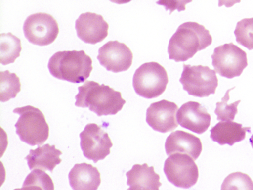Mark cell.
<instances>
[{"mask_svg": "<svg viewBox=\"0 0 253 190\" xmlns=\"http://www.w3.org/2000/svg\"><path fill=\"white\" fill-rule=\"evenodd\" d=\"M62 154V151L56 149L55 145L46 143L42 146L38 145L35 149H30L25 159L27 160L30 170L38 168L52 173L55 166L61 162L60 156Z\"/></svg>", "mask_w": 253, "mask_h": 190, "instance_id": "obj_18", "label": "cell"}, {"mask_svg": "<svg viewBox=\"0 0 253 190\" xmlns=\"http://www.w3.org/2000/svg\"><path fill=\"white\" fill-rule=\"evenodd\" d=\"M80 146L84 155L96 163L110 153L113 143L108 134L100 126L88 123L80 134Z\"/></svg>", "mask_w": 253, "mask_h": 190, "instance_id": "obj_10", "label": "cell"}, {"mask_svg": "<svg viewBox=\"0 0 253 190\" xmlns=\"http://www.w3.org/2000/svg\"><path fill=\"white\" fill-rule=\"evenodd\" d=\"M211 140L220 145L228 144L232 146L243 140L246 132H251L250 127H242V124L231 121H221L210 130Z\"/></svg>", "mask_w": 253, "mask_h": 190, "instance_id": "obj_19", "label": "cell"}, {"mask_svg": "<svg viewBox=\"0 0 253 190\" xmlns=\"http://www.w3.org/2000/svg\"><path fill=\"white\" fill-rule=\"evenodd\" d=\"M178 108L176 103L166 99L152 103L146 110V122L155 131H172L178 126L176 120Z\"/></svg>", "mask_w": 253, "mask_h": 190, "instance_id": "obj_12", "label": "cell"}, {"mask_svg": "<svg viewBox=\"0 0 253 190\" xmlns=\"http://www.w3.org/2000/svg\"><path fill=\"white\" fill-rule=\"evenodd\" d=\"M53 190L54 185L50 176L38 169L32 170L26 177L21 189Z\"/></svg>", "mask_w": 253, "mask_h": 190, "instance_id": "obj_22", "label": "cell"}, {"mask_svg": "<svg viewBox=\"0 0 253 190\" xmlns=\"http://www.w3.org/2000/svg\"><path fill=\"white\" fill-rule=\"evenodd\" d=\"M178 124L183 128L198 134L207 130L211 116L199 102L189 101L183 104L177 113Z\"/></svg>", "mask_w": 253, "mask_h": 190, "instance_id": "obj_14", "label": "cell"}, {"mask_svg": "<svg viewBox=\"0 0 253 190\" xmlns=\"http://www.w3.org/2000/svg\"><path fill=\"white\" fill-rule=\"evenodd\" d=\"M221 189L253 190V182L248 174L235 172L229 174L224 179Z\"/></svg>", "mask_w": 253, "mask_h": 190, "instance_id": "obj_25", "label": "cell"}, {"mask_svg": "<svg viewBox=\"0 0 253 190\" xmlns=\"http://www.w3.org/2000/svg\"><path fill=\"white\" fill-rule=\"evenodd\" d=\"M192 0H158L156 3L164 6L166 11L169 10L171 14L175 10L178 12L184 11L185 5Z\"/></svg>", "mask_w": 253, "mask_h": 190, "instance_id": "obj_26", "label": "cell"}, {"mask_svg": "<svg viewBox=\"0 0 253 190\" xmlns=\"http://www.w3.org/2000/svg\"><path fill=\"white\" fill-rule=\"evenodd\" d=\"M169 82L165 68L152 61L140 65L135 71L132 85L136 93L143 97H157L165 91Z\"/></svg>", "mask_w": 253, "mask_h": 190, "instance_id": "obj_5", "label": "cell"}, {"mask_svg": "<svg viewBox=\"0 0 253 190\" xmlns=\"http://www.w3.org/2000/svg\"><path fill=\"white\" fill-rule=\"evenodd\" d=\"M234 33L237 43L250 50L253 49V17L238 21Z\"/></svg>", "mask_w": 253, "mask_h": 190, "instance_id": "obj_23", "label": "cell"}, {"mask_svg": "<svg viewBox=\"0 0 253 190\" xmlns=\"http://www.w3.org/2000/svg\"><path fill=\"white\" fill-rule=\"evenodd\" d=\"M92 60L83 50H64L55 53L48 63L54 77L74 83L84 82L93 69Z\"/></svg>", "mask_w": 253, "mask_h": 190, "instance_id": "obj_3", "label": "cell"}, {"mask_svg": "<svg viewBox=\"0 0 253 190\" xmlns=\"http://www.w3.org/2000/svg\"><path fill=\"white\" fill-rule=\"evenodd\" d=\"M249 142L253 148V134L252 135L251 138L249 139Z\"/></svg>", "mask_w": 253, "mask_h": 190, "instance_id": "obj_29", "label": "cell"}, {"mask_svg": "<svg viewBox=\"0 0 253 190\" xmlns=\"http://www.w3.org/2000/svg\"><path fill=\"white\" fill-rule=\"evenodd\" d=\"M22 50L21 40L10 32L0 35V63L6 65L14 63Z\"/></svg>", "mask_w": 253, "mask_h": 190, "instance_id": "obj_20", "label": "cell"}, {"mask_svg": "<svg viewBox=\"0 0 253 190\" xmlns=\"http://www.w3.org/2000/svg\"><path fill=\"white\" fill-rule=\"evenodd\" d=\"M68 178L74 190H96L101 182L97 167L85 162L76 164L69 172Z\"/></svg>", "mask_w": 253, "mask_h": 190, "instance_id": "obj_16", "label": "cell"}, {"mask_svg": "<svg viewBox=\"0 0 253 190\" xmlns=\"http://www.w3.org/2000/svg\"><path fill=\"white\" fill-rule=\"evenodd\" d=\"M183 67L179 81L189 95L203 97L215 94L218 85L215 70L202 65L191 66L183 64Z\"/></svg>", "mask_w": 253, "mask_h": 190, "instance_id": "obj_6", "label": "cell"}, {"mask_svg": "<svg viewBox=\"0 0 253 190\" xmlns=\"http://www.w3.org/2000/svg\"><path fill=\"white\" fill-rule=\"evenodd\" d=\"M247 53L232 42L220 45L211 57L216 73L228 79L239 76L248 66Z\"/></svg>", "mask_w": 253, "mask_h": 190, "instance_id": "obj_7", "label": "cell"}, {"mask_svg": "<svg viewBox=\"0 0 253 190\" xmlns=\"http://www.w3.org/2000/svg\"><path fill=\"white\" fill-rule=\"evenodd\" d=\"M20 78L15 73L9 70L0 71V101L6 102L15 98L21 91Z\"/></svg>", "mask_w": 253, "mask_h": 190, "instance_id": "obj_21", "label": "cell"}, {"mask_svg": "<svg viewBox=\"0 0 253 190\" xmlns=\"http://www.w3.org/2000/svg\"><path fill=\"white\" fill-rule=\"evenodd\" d=\"M97 58L107 70L118 73L129 68L133 54L125 44L117 40L109 41L100 48Z\"/></svg>", "mask_w": 253, "mask_h": 190, "instance_id": "obj_11", "label": "cell"}, {"mask_svg": "<svg viewBox=\"0 0 253 190\" xmlns=\"http://www.w3.org/2000/svg\"><path fill=\"white\" fill-rule=\"evenodd\" d=\"M78 90L75 96V106L88 107L98 116L117 114L126 102L120 92L94 81L87 80L78 87Z\"/></svg>", "mask_w": 253, "mask_h": 190, "instance_id": "obj_2", "label": "cell"}, {"mask_svg": "<svg viewBox=\"0 0 253 190\" xmlns=\"http://www.w3.org/2000/svg\"><path fill=\"white\" fill-rule=\"evenodd\" d=\"M110 1L118 4H125L129 2L132 0H109Z\"/></svg>", "mask_w": 253, "mask_h": 190, "instance_id": "obj_28", "label": "cell"}, {"mask_svg": "<svg viewBox=\"0 0 253 190\" xmlns=\"http://www.w3.org/2000/svg\"><path fill=\"white\" fill-rule=\"evenodd\" d=\"M240 2L241 0H218V6L221 7L224 5L226 7H231L235 3Z\"/></svg>", "mask_w": 253, "mask_h": 190, "instance_id": "obj_27", "label": "cell"}, {"mask_svg": "<svg viewBox=\"0 0 253 190\" xmlns=\"http://www.w3.org/2000/svg\"><path fill=\"white\" fill-rule=\"evenodd\" d=\"M78 37L87 44H96L108 36L109 24L100 14L87 12L80 14L75 21Z\"/></svg>", "mask_w": 253, "mask_h": 190, "instance_id": "obj_13", "label": "cell"}, {"mask_svg": "<svg viewBox=\"0 0 253 190\" xmlns=\"http://www.w3.org/2000/svg\"><path fill=\"white\" fill-rule=\"evenodd\" d=\"M212 38L204 26L196 22L181 24L170 38L168 48L170 59L185 61L211 45Z\"/></svg>", "mask_w": 253, "mask_h": 190, "instance_id": "obj_1", "label": "cell"}, {"mask_svg": "<svg viewBox=\"0 0 253 190\" xmlns=\"http://www.w3.org/2000/svg\"><path fill=\"white\" fill-rule=\"evenodd\" d=\"M13 112L19 115L15 124L21 141L32 146L42 144L48 138L49 125L44 114L32 105L17 107Z\"/></svg>", "mask_w": 253, "mask_h": 190, "instance_id": "obj_4", "label": "cell"}, {"mask_svg": "<svg viewBox=\"0 0 253 190\" xmlns=\"http://www.w3.org/2000/svg\"><path fill=\"white\" fill-rule=\"evenodd\" d=\"M127 190H159L162 183L160 177L154 171L153 166L147 163L135 164L126 173Z\"/></svg>", "mask_w": 253, "mask_h": 190, "instance_id": "obj_17", "label": "cell"}, {"mask_svg": "<svg viewBox=\"0 0 253 190\" xmlns=\"http://www.w3.org/2000/svg\"><path fill=\"white\" fill-rule=\"evenodd\" d=\"M235 88V87H234L227 90L221 101L216 103L214 113L217 116V120L232 121L234 119L238 112V105L241 100H239L230 104H228L227 102L230 98V91Z\"/></svg>", "mask_w": 253, "mask_h": 190, "instance_id": "obj_24", "label": "cell"}, {"mask_svg": "<svg viewBox=\"0 0 253 190\" xmlns=\"http://www.w3.org/2000/svg\"><path fill=\"white\" fill-rule=\"evenodd\" d=\"M164 172L169 182L184 189L194 186L199 177L198 168L194 160L186 154L179 152L166 159Z\"/></svg>", "mask_w": 253, "mask_h": 190, "instance_id": "obj_8", "label": "cell"}, {"mask_svg": "<svg viewBox=\"0 0 253 190\" xmlns=\"http://www.w3.org/2000/svg\"><path fill=\"white\" fill-rule=\"evenodd\" d=\"M23 32L28 41L40 46L52 43L59 34L58 24L50 14L38 12L31 14L25 20Z\"/></svg>", "mask_w": 253, "mask_h": 190, "instance_id": "obj_9", "label": "cell"}, {"mask_svg": "<svg viewBox=\"0 0 253 190\" xmlns=\"http://www.w3.org/2000/svg\"><path fill=\"white\" fill-rule=\"evenodd\" d=\"M165 147L168 155L183 153L195 160L202 151V143L200 139L194 135L183 130H176L167 138Z\"/></svg>", "mask_w": 253, "mask_h": 190, "instance_id": "obj_15", "label": "cell"}]
</instances>
